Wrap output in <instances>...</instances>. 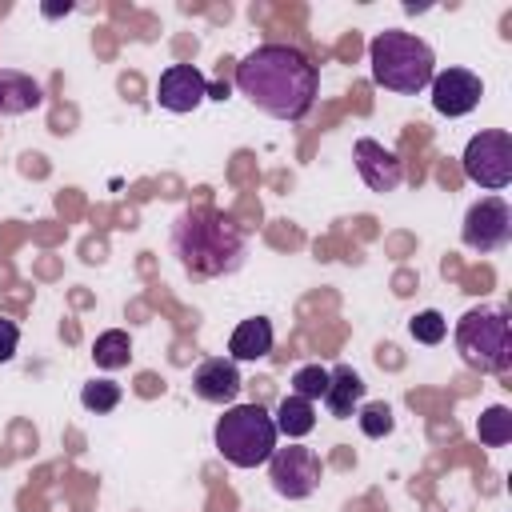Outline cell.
Wrapping results in <instances>:
<instances>
[{"mask_svg":"<svg viewBox=\"0 0 512 512\" xmlns=\"http://www.w3.org/2000/svg\"><path fill=\"white\" fill-rule=\"evenodd\" d=\"M272 352V324L264 316L240 320L228 336V360H264Z\"/></svg>","mask_w":512,"mask_h":512,"instance_id":"9a60e30c","label":"cell"},{"mask_svg":"<svg viewBox=\"0 0 512 512\" xmlns=\"http://www.w3.org/2000/svg\"><path fill=\"white\" fill-rule=\"evenodd\" d=\"M208 100V76L196 64H168L156 84V104L164 112H192Z\"/></svg>","mask_w":512,"mask_h":512,"instance_id":"9c48e42d","label":"cell"},{"mask_svg":"<svg viewBox=\"0 0 512 512\" xmlns=\"http://www.w3.org/2000/svg\"><path fill=\"white\" fill-rule=\"evenodd\" d=\"M16 344H20L16 320H4V316H0V364H8V360L16 356Z\"/></svg>","mask_w":512,"mask_h":512,"instance_id":"603a6c76","label":"cell"},{"mask_svg":"<svg viewBox=\"0 0 512 512\" xmlns=\"http://www.w3.org/2000/svg\"><path fill=\"white\" fill-rule=\"evenodd\" d=\"M324 388H328V368L324 364H300L292 372V396H304V400H324Z\"/></svg>","mask_w":512,"mask_h":512,"instance_id":"ffe728a7","label":"cell"},{"mask_svg":"<svg viewBox=\"0 0 512 512\" xmlns=\"http://www.w3.org/2000/svg\"><path fill=\"white\" fill-rule=\"evenodd\" d=\"M464 176L488 192H500L512 184V136L504 128H484L464 144Z\"/></svg>","mask_w":512,"mask_h":512,"instance_id":"8992f818","label":"cell"},{"mask_svg":"<svg viewBox=\"0 0 512 512\" xmlns=\"http://www.w3.org/2000/svg\"><path fill=\"white\" fill-rule=\"evenodd\" d=\"M40 104H44V92L28 72H12V68L0 72V116H24Z\"/></svg>","mask_w":512,"mask_h":512,"instance_id":"5bb4252c","label":"cell"},{"mask_svg":"<svg viewBox=\"0 0 512 512\" xmlns=\"http://www.w3.org/2000/svg\"><path fill=\"white\" fill-rule=\"evenodd\" d=\"M356 420H360V432L368 436V440H384L388 432H392V408L384 404V400H368V404H360L356 408Z\"/></svg>","mask_w":512,"mask_h":512,"instance_id":"d6986e66","label":"cell"},{"mask_svg":"<svg viewBox=\"0 0 512 512\" xmlns=\"http://www.w3.org/2000/svg\"><path fill=\"white\" fill-rule=\"evenodd\" d=\"M92 360H96V368H104V372L128 368V360H132V340H128V332H124V328L100 332L96 344H92Z\"/></svg>","mask_w":512,"mask_h":512,"instance_id":"e0dca14e","label":"cell"},{"mask_svg":"<svg viewBox=\"0 0 512 512\" xmlns=\"http://www.w3.org/2000/svg\"><path fill=\"white\" fill-rule=\"evenodd\" d=\"M460 240L472 252H500L512 240V208L500 196H484L468 208L460 224Z\"/></svg>","mask_w":512,"mask_h":512,"instance_id":"ba28073f","label":"cell"},{"mask_svg":"<svg viewBox=\"0 0 512 512\" xmlns=\"http://www.w3.org/2000/svg\"><path fill=\"white\" fill-rule=\"evenodd\" d=\"M208 96H212V100H224V96H228V84H208Z\"/></svg>","mask_w":512,"mask_h":512,"instance_id":"d4e9b609","label":"cell"},{"mask_svg":"<svg viewBox=\"0 0 512 512\" xmlns=\"http://www.w3.org/2000/svg\"><path fill=\"white\" fill-rule=\"evenodd\" d=\"M476 436H480V444H488V448H504V444L512 440V408H504V404L484 408L480 420H476Z\"/></svg>","mask_w":512,"mask_h":512,"instance_id":"ac0fdd59","label":"cell"},{"mask_svg":"<svg viewBox=\"0 0 512 512\" xmlns=\"http://www.w3.org/2000/svg\"><path fill=\"white\" fill-rule=\"evenodd\" d=\"M240 368H236V360H228V356H212V360H204L196 372H192V392L204 400V404H232L236 396H240Z\"/></svg>","mask_w":512,"mask_h":512,"instance_id":"7c38bea8","label":"cell"},{"mask_svg":"<svg viewBox=\"0 0 512 512\" xmlns=\"http://www.w3.org/2000/svg\"><path fill=\"white\" fill-rule=\"evenodd\" d=\"M216 452L232 464V468H260L268 464V456L276 452V424L260 404H232L224 408V416L212 428Z\"/></svg>","mask_w":512,"mask_h":512,"instance_id":"277c9868","label":"cell"},{"mask_svg":"<svg viewBox=\"0 0 512 512\" xmlns=\"http://www.w3.org/2000/svg\"><path fill=\"white\" fill-rule=\"evenodd\" d=\"M352 160H356L360 180H364L372 192H396V188L404 184V160H400L392 148H384L380 140H372V136H360V140H356Z\"/></svg>","mask_w":512,"mask_h":512,"instance_id":"8fae6325","label":"cell"},{"mask_svg":"<svg viewBox=\"0 0 512 512\" xmlns=\"http://www.w3.org/2000/svg\"><path fill=\"white\" fill-rule=\"evenodd\" d=\"M72 12V4L64 0V4H44V16H68Z\"/></svg>","mask_w":512,"mask_h":512,"instance_id":"cb8c5ba5","label":"cell"},{"mask_svg":"<svg viewBox=\"0 0 512 512\" xmlns=\"http://www.w3.org/2000/svg\"><path fill=\"white\" fill-rule=\"evenodd\" d=\"M428 88H432V108L440 116H468L484 96V80L468 68H444L432 76Z\"/></svg>","mask_w":512,"mask_h":512,"instance_id":"30bf717a","label":"cell"},{"mask_svg":"<svg viewBox=\"0 0 512 512\" xmlns=\"http://www.w3.org/2000/svg\"><path fill=\"white\" fill-rule=\"evenodd\" d=\"M408 332H412V340H420V344H440V340L448 336V320H444L436 308H424V312H416V316L408 320Z\"/></svg>","mask_w":512,"mask_h":512,"instance_id":"7402d4cb","label":"cell"},{"mask_svg":"<svg viewBox=\"0 0 512 512\" xmlns=\"http://www.w3.org/2000/svg\"><path fill=\"white\" fill-rule=\"evenodd\" d=\"M172 252L192 280L232 276L244 264V232L220 208L196 204L172 220Z\"/></svg>","mask_w":512,"mask_h":512,"instance_id":"7a4b0ae2","label":"cell"},{"mask_svg":"<svg viewBox=\"0 0 512 512\" xmlns=\"http://www.w3.org/2000/svg\"><path fill=\"white\" fill-rule=\"evenodd\" d=\"M316 64L292 44H260L236 64V88L272 120H304L316 104Z\"/></svg>","mask_w":512,"mask_h":512,"instance_id":"6da1fadb","label":"cell"},{"mask_svg":"<svg viewBox=\"0 0 512 512\" xmlns=\"http://www.w3.org/2000/svg\"><path fill=\"white\" fill-rule=\"evenodd\" d=\"M456 352L472 372L500 376L512 368V324L500 308H472L456 320Z\"/></svg>","mask_w":512,"mask_h":512,"instance_id":"5b68a950","label":"cell"},{"mask_svg":"<svg viewBox=\"0 0 512 512\" xmlns=\"http://www.w3.org/2000/svg\"><path fill=\"white\" fill-rule=\"evenodd\" d=\"M80 404L88 412H112L120 404V384L116 380H88L80 388Z\"/></svg>","mask_w":512,"mask_h":512,"instance_id":"44dd1931","label":"cell"},{"mask_svg":"<svg viewBox=\"0 0 512 512\" xmlns=\"http://www.w3.org/2000/svg\"><path fill=\"white\" fill-rule=\"evenodd\" d=\"M360 404H364V380H360V372H352L348 364L328 368V388H324V408H328V416L352 420Z\"/></svg>","mask_w":512,"mask_h":512,"instance_id":"4fadbf2b","label":"cell"},{"mask_svg":"<svg viewBox=\"0 0 512 512\" xmlns=\"http://www.w3.org/2000/svg\"><path fill=\"white\" fill-rule=\"evenodd\" d=\"M268 476H272L276 496H284V500H304V496H312V492L320 488L324 464H320V456H316L312 448L288 440L284 448H276V452L268 456Z\"/></svg>","mask_w":512,"mask_h":512,"instance_id":"52a82bcc","label":"cell"},{"mask_svg":"<svg viewBox=\"0 0 512 512\" xmlns=\"http://www.w3.org/2000/svg\"><path fill=\"white\" fill-rule=\"evenodd\" d=\"M272 424H276L280 436L300 440V436H308V432L316 428V408H312V400H304V396H284V400L276 404Z\"/></svg>","mask_w":512,"mask_h":512,"instance_id":"2e32d148","label":"cell"},{"mask_svg":"<svg viewBox=\"0 0 512 512\" xmlns=\"http://www.w3.org/2000/svg\"><path fill=\"white\" fill-rule=\"evenodd\" d=\"M368 64H372V80L388 92H400V96L424 92L436 76V52L420 36L400 32V28H388V32L372 36Z\"/></svg>","mask_w":512,"mask_h":512,"instance_id":"3957f363","label":"cell"}]
</instances>
